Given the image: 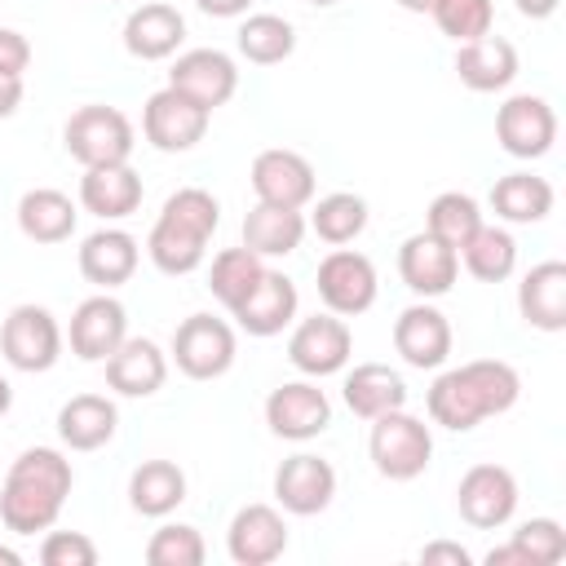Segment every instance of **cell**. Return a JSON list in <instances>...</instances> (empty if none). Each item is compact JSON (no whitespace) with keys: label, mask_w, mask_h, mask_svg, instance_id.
Here are the masks:
<instances>
[{"label":"cell","mask_w":566,"mask_h":566,"mask_svg":"<svg viewBox=\"0 0 566 566\" xmlns=\"http://www.w3.org/2000/svg\"><path fill=\"white\" fill-rule=\"evenodd\" d=\"M252 190L261 203H279V208H301L314 195V168L305 155L296 150H261L252 159Z\"/></svg>","instance_id":"cell-10"},{"label":"cell","mask_w":566,"mask_h":566,"mask_svg":"<svg viewBox=\"0 0 566 566\" xmlns=\"http://www.w3.org/2000/svg\"><path fill=\"white\" fill-rule=\"evenodd\" d=\"M345 402H349L354 416L376 420V416L398 411V407L407 402V385H402V376H398L394 367H385V363H363V367H354L349 380H345Z\"/></svg>","instance_id":"cell-27"},{"label":"cell","mask_w":566,"mask_h":566,"mask_svg":"<svg viewBox=\"0 0 566 566\" xmlns=\"http://www.w3.org/2000/svg\"><path fill=\"white\" fill-rule=\"evenodd\" d=\"M203 243H208L203 234H195V230H186V226L159 217L146 248H150V261H155L164 274H190V270L203 261Z\"/></svg>","instance_id":"cell-34"},{"label":"cell","mask_w":566,"mask_h":566,"mask_svg":"<svg viewBox=\"0 0 566 566\" xmlns=\"http://www.w3.org/2000/svg\"><path fill=\"white\" fill-rule=\"evenodd\" d=\"M495 137L517 159H539L557 142V115L544 97L517 93L495 111Z\"/></svg>","instance_id":"cell-7"},{"label":"cell","mask_w":566,"mask_h":566,"mask_svg":"<svg viewBox=\"0 0 566 566\" xmlns=\"http://www.w3.org/2000/svg\"><path fill=\"white\" fill-rule=\"evenodd\" d=\"M172 358L186 376L195 380H212L234 363V332L230 323L212 318V314H190L181 318V327L172 332Z\"/></svg>","instance_id":"cell-4"},{"label":"cell","mask_w":566,"mask_h":566,"mask_svg":"<svg viewBox=\"0 0 566 566\" xmlns=\"http://www.w3.org/2000/svg\"><path fill=\"white\" fill-rule=\"evenodd\" d=\"M181 35H186V22H181V13H177L172 4H164V0H150V4L133 9L128 22H124V49H128L133 57H142V62L168 57V53L181 44Z\"/></svg>","instance_id":"cell-21"},{"label":"cell","mask_w":566,"mask_h":566,"mask_svg":"<svg viewBox=\"0 0 566 566\" xmlns=\"http://www.w3.org/2000/svg\"><path fill=\"white\" fill-rule=\"evenodd\" d=\"M420 562H424V566H469L473 557H469V548L438 539V544H424V548H420Z\"/></svg>","instance_id":"cell-46"},{"label":"cell","mask_w":566,"mask_h":566,"mask_svg":"<svg viewBox=\"0 0 566 566\" xmlns=\"http://www.w3.org/2000/svg\"><path fill=\"white\" fill-rule=\"evenodd\" d=\"M429 13L438 22V31L460 40V44L491 31V0H438Z\"/></svg>","instance_id":"cell-41"},{"label":"cell","mask_w":566,"mask_h":566,"mask_svg":"<svg viewBox=\"0 0 566 566\" xmlns=\"http://www.w3.org/2000/svg\"><path fill=\"white\" fill-rule=\"evenodd\" d=\"M80 203L97 217H128L142 203V177L124 164H93L80 177Z\"/></svg>","instance_id":"cell-23"},{"label":"cell","mask_w":566,"mask_h":566,"mask_svg":"<svg viewBox=\"0 0 566 566\" xmlns=\"http://www.w3.org/2000/svg\"><path fill=\"white\" fill-rule=\"evenodd\" d=\"M460 371H464V380H469L482 416H500V411H509L517 402V389L522 385H517V371L509 363H500V358H473Z\"/></svg>","instance_id":"cell-36"},{"label":"cell","mask_w":566,"mask_h":566,"mask_svg":"<svg viewBox=\"0 0 566 566\" xmlns=\"http://www.w3.org/2000/svg\"><path fill=\"white\" fill-rule=\"evenodd\" d=\"M203 13H212V18H234V13H243L252 0H195Z\"/></svg>","instance_id":"cell-48"},{"label":"cell","mask_w":566,"mask_h":566,"mask_svg":"<svg viewBox=\"0 0 566 566\" xmlns=\"http://www.w3.org/2000/svg\"><path fill=\"white\" fill-rule=\"evenodd\" d=\"M164 376H168V363H164L159 345L146 340V336H133V340L124 336L119 349L106 358V385L119 389V394H128V398L155 394L164 385Z\"/></svg>","instance_id":"cell-20"},{"label":"cell","mask_w":566,"mask_h":566,"mask_svg":"<svg viewBox=\"0 0 566 566\" xmlns=\"http://www.w3.org/2000/svg\"><path fill=\"white\" fill-rule=\"evenodd\" d=\"M398 4H402V9H411V13H429L438 0H398Z\"/></svg>","instance_id":"cell-50"},{"label":"cell","mask_w":566,"mask_h":566,"mask_svg":"<svg viewBox=\"0 0 566 566\" xmlns=\"http://www.w3.org/2000/svg\"><path fill=\"white\" fill-rule=\"evenodd\" d=\"M517 305H522V318H526L531 327L562 332V327H566V265H562V261H539V265L522 279Z\"/></svg>","instance_id":"cell-24"},{"label":"cell","mask_w":566,"mask_h":566,"mask_svg":"<svg viewBox=\"0 0 566 566\" xmlns=\"http://www.w3.org/2000/svg\"><path fill=\"white\" fill-rule=\"evenodd\" d=\"M363 226H367V203L349 190L323 195L318 208H314V234L327 239V243H349Z\"/></svg>","instance_id":"cell-40"},{"label":"cell","mask_w":566,"mask_h":566,"mask_svg":"<svg viewBox=\"0 0 566 566\" xmlns=\"http://www.w3.org/2000/svg\"><path fill=\"white\" fill-rule=\"evenodd\" d=\"M455 504H460V517L469 526H478V531L504 526L513 517V504H517V482H513V473L504 464H473L460 478Z\"/></svg>","instance_id":"cell-8"},{"label":"cell","mask_w":566,"mask_h":566,"mask_svg":"<svg viewBox=\"0 0 566 566\" xmlns=\"http://www.w3.org/2000/svg\"><path fill=\"white\" fill-rule=\"evenodd\" d=\"M287 358L305 371V376H327V371H340L345 358H349V327L332 314H314L305 318L292 340H287Z\"/></svg>","instance_id":"cell-14"},{"label":"cell","mask_w":566,"mask_h":566,"mask_svg":"<svg viewBox=\"0 0 566 566\" xmlns=\"http://www.w3.org/2000/svg\"><path fill=\"white\" fill-rule=\"evenodd\" d=\"M318 296L332 314H363L376 301V270L363 252L336 248L318 261Z\"/></svg>","instance_id":"cell-9"},{"label":"cell","mask_w":566,"mask_h":566,"mask_svg":"<svg viewBox=\"0 0 566 566\" xmlns=\"http://www.w3.org/2000/svg\"><path fill=\"white\" fill-rule=\"evenodd\" d=\"M137 270V243L124 230H97L84 239L80 248V274L97 287H115L128 283V274Z\"/></svg>","instance_id":"cell-26"},{"label":"cell","mask_w":566,"mask_h":566,"mask_svg":"<svg viewBox=\"0 0 566 566\" xmlns=\"http://www.w3.org/2000/svg\"><path fill=\"white\" fill-rule=\"evenodd\" d=\"M367 451H371V460H376V469H380L385 478L407 482V478H416V473L429 464L433 438H429V429H424L416 416H407V411L398 407V411H385V416L371 420Z\"/></svg>","instance_id":"cell-3"},{"label":"cell","mask_w":566,"mask_h":566,"mask_svg":"<svg viewBox=\"0 0 566 566\" xmlns=\"http://www.w3.org/2000/svg\"><path fill=\"white\" fill-rule=\"evenodd\" d=\"M128 500L146 517H164L186 500V473L172 460H142L128 478Z\"/></svg>","instance_id":"cell-30"},{"label":"cell","mask_w":566,"mask_h":566,"mask_svg":"<svg viewBox=\"0 0 566 566\" xmlns=\"http://www.w3.org/2000/svg\"><path fill=\"white\" fill-rule=\"evenodd\" d=\"M478 226H482V212H478V203H473L469 195H460V190H442V195L429 203V234L442 239V243L455 248V252H460V243H464Z\"/></svg>","instance_id":"cell-39"},{"label":"cell","mask_w":566,"mask_h":566,"mask_svg":"<svg viewBox=\"0 0 566 566\" xmlns=\"http://www.w3.org/2000/svg\"><path fill=\"white\" fill-rule=\"evenodd\" d=\"M57 433L62 442H71L75 451H97L102 442H111L115 433V402L102 394H75L62 411H57Z\"/></svg>","instance_id":"cell-29"},{"label":"cell","mask_w":566,"mask_h":566,"mask_svg":"<svg viewBox=\"0 0 566 566\" xmlns=\"http://www.w3.org/2000/svg\"><path fill=\"white\" fill-rule=\"evenodd\" d=\"M159 217H168V221H177V226H186V230H195V234L208 239L217 230V199L208 190H199V186H186V190L168 195V203H164Z\"/></svg>","instance_id":"cell-43"},{"label":"cell","mask_w":566,"mask_h":566,"mask_svg":"<svg viewBox=\"0 0 566 566\" xmlns=\"http://www.w3.org/2000/svg\"><path fill=\"white\" fill-rule=\"evenodd\" d=\"M18 102H22V75L0 71V119H4V115H13V111H18Z\"/></svg>","instance_id":"cell-47"},{"label":"cell","mask_w":566,"mask_h":566,"mask_svg":"<svg viewBox=\"0 0 566 566\" xmlns=\"http://www.w3.org/2000/svg\"><path fill=\"white\" fill-rule=\"evenodd\" d=\"M18 562H22V557H18L13 548H0V566H18Z\"/></svg>","instance_id":"cell-52"},{"label":"cell","mask_w":566,"mask_h":566,"mask_svg":"<svg viewBox=\"0 0 566 566\" xmlns=\"http://www.w3.org/2000/svg\"><path fill=\"white\" fill-rule=\"evenodd\" d=\"M557 4H562V0H517V9H522L526 18H548Z\"/></svg>","instance_id":"cell-49"},{"label":"cell","mask_w":566,"mask_h":566,"mask_svg":"<svg viewBox=\"0 0 566 566\" xmlns=\"http://www.w3.org/2000/svg\"><path fill=\"white\" fill-rule=\"evenodd\" d=\"M230 314L239 318L243 332H252V336H274V332H283V323L296 314V283H292L287 274H279V270H265V274L256 279V287H252Z\"/></svg>","instance_id":"cell-17"},{"label":"cell","mask_w":566,"mask_h":566,"mask_svg":"<svg viewBox=\"0 0 566 566\" xmlns=\"http://www.w3.org/2000/svg\"><path fill=\"white\" fill-rule=\"evenodd\" d=\"M455 75L478 93H495L517 75V49L491 31L478 40H464L455 53Z\"/></svg>","instance_id":"cell-22"},{"label":"cell","mask_w":566,"mask_h":566,"mask_svg":"<svg viewBox=\"0 0 566 566\" xmlns=\"http://www.w3.org/2000/svg\"><path fill=\"white\" fill-rule=\"evenodd\" d=\"M310 4H336V0H310Z\"/></svg>","instance_id":"cell-53"},{"label":"cell","mask_w":566,"mask_h":566,"mask_svg":"<svg viewBox=\"0 0 566 566\" xmlns=\"http://www.w3.org/2000/svg\"><path fill=\"white\" fill-rule=\"evenodd\" d=\"M168 84L212 111V106L230 102V93H234V84H239V71H234V62H230L221 49H190V53H181V57L172 62Z\"/></svg>","instance_id":"cell-11"},{"label":"cell","mask_w":566,"mask_h":566,"mask_svg":"<svg viewBox=\"0 0 566 566\" xmlns=\"http://www.w3.org/2000/svg\"><path fill=\"white\" fill-rule=\"evenodd\" d=\"M429 416L438 424H447V429H473L482 420V407H478V398H473V389H469V380H464L460 367L455 371H442L433 380V389H429Z\"/></svg>","instance_id":"cell-37"},{"label":"cell","mask_w":566,"mask_h":566,"mask_svg":"<svg viewBox=\"0 0 566 566\" xmlns=\"http://www.w3.org/2000/svg\"><path fill=\"white\" fill-rule=\"evenodd\" d=\"M18 226L35 243H62L75 230V203L53 186H35L18 199Z\"/></svg>","instance_id":"cell-28"},{"label":"cell","mask_w":566,"mask_h":566,"mask_svg":"<svg viewBox=\"0 0 566 566\" xmlns=\"http://www.w3.org/2000/svg\"><path fill=\"white\" fill-rule=\"evenodd\" d=\"M62 142L71 150V159H80L84 168L93 164H124L128 150H133V124L119 106H102V102H88L80 111H71L66 128H62Z\"/></svg>","instance_id":"cell-2"},{"label":"cell","mask_w":566,"mask_h":566,"mask_svg":"<svg viewBox=\"0 0 566 566\" xmlns=\"http://www.w3.org/2000/svg\"><path fill=\"white\" fill-rule=\"evenodd\" d=\"M394 345L411 367H438L451 354V327L433 305H407L394 323Z\"/></svg>","instance_id":"cell-19"},{"label":"cell","mask_w":566,"mask_h":566,"mask_svg":"<svg viewBox=\"0 0 566 566\" xmlns=\"http://www.w3.org/2000/svg\"><path fill=\"white\" fill-rule=\"evenodd\" d=\"M150 566H199L203 562V539L195 526H159L146 544Z\"/></svg>","instance_id":"cell-42"},{"label":"cell","mask_w":566,"mask_h":566,"mask_svg":"<svg viewBox=\"0 0 566 566\" xmlns=\"http://www.w3.org/2000/svg\"><path fill=\"white\" fill-rule=\"evenodd\" d=\"M460 252H464L469 274L482 279V283H500V279H509V274H513V256H517L513 234L500 230V226H478V230L460 243Z\"/></svg>","instance_id":"cell-33"},{"label":"cell","mask_w":566,"mask_h":566,"mask_svg":"<svg viewBox=\"0 0 566 566\" xmlns=\"http://www.w3.org/2000/svg\"><path fill=\"white\" fill-rule=\"evenodd\" d=\"M332 491H336V473H332V464L323 455H287L279 464V473H274L279 504L287 513H301V517L323 513L327 500H332Z\"/></svg>","instance_id":"cell-13"},{"label":"cell","mask_w":566,"mask_h":566,"mask_svg":"<svg viewBox=\"0 0 566 566\" xmlns=\"http://www.w3.org/2000/svg\"><path fill=\"white\" fill-rule=\"evenodd\" d=\"M40 562L44 566H93L97 562V548L88 535L80 531H53L44 544H40Z\"/></svg>","instance_id":"cell-44"},{"label":"cell","mask_w":566,"mask_h":566,"mask_svg":"<svg viewBox=\"0 0 566 566\" xmlns=\"http://www.w3.org/2000/svg\"><path fill=\"white\" fill-rule=\"evenodd\" d=\"M455 270H460L455 248H447V243L433 239L429 230H424V234H411V239L402 243V252H398V274H402V283H407L411 292H420V296L447 292V287L455 283Z\"/></svg>","instance_id":"cell-15"},{"label":"cell","mask_w":566,"mask_h":566,"mask_svg":"<svg viewBox=\"0 0 566 566\" xmlns=\"http://www.w3.org/2000/svg\"><path fill=\"white\" fill-rule=\"evenodd\" d=\"M287 548V526L270 504H248L230 522V557L239 566H265Z\"/></svg>","instance_id":"cell-18"},{"label":"cell","mask_w":566,"mask_h":566,"mask_svg":"<svg viewBox=\"0 0 566 566\" xmlns=\"http://www.w3.org/2000/svg\"><path fill=\"white\" fill-rule=\"evenodd\" d=\"M491 203L504 221H539L553 208V186L535 172H509L491 186Z\"/></svg>","instance_id":"cell-32"},{"label":"cell","mask_w":566,"mask_h":566,"mask_svg":"<svg viewBox=\"0 0 566 566\" xmlns=\"http://www.w3.org/2000/svg\"><path fill=\"white\" fill-rule=\"evenodd\" d=\"M0 349L18 371H44L57 363L62 332L44 305H18L0 327Z\"/></svg>","instance_id":"cell-5"},{"label":"cell","mask_w":566,"mask_h":566,"mask_svg":"<svg viewBox=\"0 0 566 566\" xmlns=\"http://www.w3.org/2000/svg\"><path fill=\"white\" fill-rule=\"evenodd\" d=\"M292 44H296V31L279 13H256V18H248L239 27V49H243L248 62H261V66L283 62L292 53Z\"/></svg>","instance_id":"cell-38"},{"label":"cell","mask_w":566,"mask_h":566,"mask_svg":"<svg viewBox=\"0 0 566 566\" xmlns=\"http://www.w3.org/2000/svg\"><path fill=\"white\" fill-rule=\"evenodd\" d=\"M9 402H13V389H9V380H4V376H0V416H4V411H9Z\"/></svg>","instance_id":"cell-51"},{"label":"cell","mask_w":566,"mask_h":566,"mask_svg":"<svg viewBox=\"0 0 566 566\" xmlns=\"http://www.w3.org/2000/svg\"><path fill=\"white\" fill-rule=\"evenodd\" d=\"M124 305L115 301V296H88V301H80V310L71 314V349L80 354V358H88V363H97V358H111L115 349H119V340H124Z\"/></svg>","instance_id":"cell-16"},{"label":"cell","mask_w":566,"mask_h":566,"mask_svg":"<svg viewBox=\"0 0 566 566\" xmlns=\"http://www.w3.org/2000/svg\"><path fill=\"white\" fill-rule=\"evenodd\" d=\"M265 420L279 438H314L327 429L332 420V407H327V394L305 385V380H292V385H279L270 398H265Z\"/></svg>","instance_id":"cell-12"},{"label":"cell","mask_w":566,"mask_h":566,"mask_svg":"<svg viewBox=\"0 0 566 566\" xmlns=\"http://www.w3.org/2000/svg\"><path fill=\"white\" fill-rule=\"evenodd\" d=\"M71 495V464L53 447H31L13 460L4 491H0V517L18 535L49 531L62 513V500Z\"/></svg>","instance_id":"cell-1"},{"label":"cell","mask_w":566,"mask_h":566,"mask_svg":"<svg viewBox=\"0 0 566 566\" xmlns=\"http://www.w3.org/2000/svg\"><path fill=\"white\" fill-rule=\"evenodd\" d=\"M142 133L159 150H190L208 133V106H199L195 97H186L168 84V88L150 93V102L142 111Z\"/></svg>","instance_id":"cell-6"},{"label":"cell","mask_w":566,"mask_h":566,"mask_svg":"<svg viewBox=\"0 0 566 566\" xmlns=\"http://www.w3.org/2000/svg\"><path fill=\"white\" fill-rule=\"evenodd\" d=\"M27 62H31V44H27V35H18V31L0 27V71L22 75V71H27Z\"/></svg>","instance_id":"cell-45"},{"label":"cell","mask_w":566,"mask_h":566,"mask_svg":"<svg viewBox=\"0 0 566 566\" xmlns=\"http://www.w3.org/2000/svg\"><path fill=\"white\" fill-rule=\"evenodd\" d=\"M261 274H265V265H261V256H256L252 248H226V252L212 261L208 287H212V296H217L226 310H234V305L256 287Z\"/></svg>","instance_id":"cell-35"},{"label":"cell","mask_w":566,"mask_h":566,"mask_svg":"<svg viewBox=\"0 0 566 566\" xmlns=\"http://www.w3.org/2000/svg\"><path fill=\"white\" fill-rule=\"evenodd\" d=\"M305 234V221L296 208H279V203H256L243 217V248H252L256 256H287Z\"/></svg>","instance_id":"cell-31"},{"label":"cell","mask_w":566,"mask_h":566,"mask_svg":"<svg viewBox=\"0 0 566 566\" xmlns=\"http://www.w3.org/2000/svg\"><path fill=\"white\" fill-rule=\"evenodd\" d=\"M566 557V531L553 517H531L504 548L486 553V566H557Z\"/></svg>","instance_id":"cell-25"}]
</instances>
